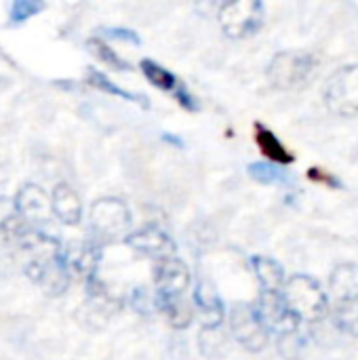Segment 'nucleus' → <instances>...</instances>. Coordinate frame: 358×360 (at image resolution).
<instances>
[{
    "label": "nucleus",
    "mask_w": 358,
    "mask_h": 360,
    "mask_svg": "<svg viewBox=\"0 0 358 360\" xmlns=\"http://www.w3.org/2000/svg\"><path fill=\"white\" fill-rule=\"evenodd\" d=\"M283 295L300 323H319L329 314V297L323 285L308 274L291 276L283 287Z\"/></svg>",
    "instance_id": "nucleus-1"
},
{
    "label": "nucleus",
    "mask_w": 358,
    "mask_h": 360,
    "mask_svg": "<svg viewBox=\"0 0 358 360\" xmlns=\"http://www.w3.org/2000/svg\"><path fill=\"white\" fill-rule=\"evenodd\" d=\"M89 224L99 245L114 243L131 234V211L120 198H99L89 211Z\"/></svg>",
    "instance_id": "nucleus-2"
},
{
    "label": "nucleus",
    "mask_w": 358,
    "mask_h": 360,
    "mask_svg": "<svg viewBox=\"0 0 358 360\" xmlns=\"http://www.w3.org/2000/svg\"><path fill=\"white\" fill-rule=\"evenodd\" d=\"M317 72V57L306 51L276 53L268 65V78L272 86L281 91L302 89Z\"/></svg>",
    "instance_id": "nucleus-3"
},
{
    "label": "nucleus",
    "mask_w": 358,
    "mask_h": 360,
    "mask_svg": "<svg viewBox=\"0 0 358 360\" xmlns=\"http://www.w3.org/2000/svg\"><path fill=\"white\" fill-rule=\"evenodd\" d=\"M217 17L230 38H249L264 25V4L260 0H228L219 6Z\"/></svg>",
    "instance_id": "nucleus-4"
},
{
    "label": "nucleus",
    "mask_w": 358,
    "mask_h": 360,
    "mask_svg": "<svg viewBox=\"0 0 358 360\" xmlns=\"http://www.w3.org/2000/svg\"><path fill=\"white\" fill-rule=\"evenodd\" d=\"M325 103L335 116H358V65H344L331 74L325 89Z\"/></svg>",
    "instance_id": "nucleus-5"
},
{
    "label": "nucleus",
    "mask_w": 358,
    "mask_h": 360,
    "mask_svg": "<svg viewBox=\"0 0 358 360\" xmlns=\"http://www.w3.org/2000/svg\"><path fill=\"white\" fill-rule=\"evenodd\" d=\"M230 333L249 352H262L270 342V329L251 304H236L230 310Z\"/></svg>",
    "instance_id": "nucleus-6"
},
{
    "label": "nucleus",
    "mask_w": 358,
    "mask_h": 360,
    "mask_svg": "<svg viewBox=\"0 0 358 360\" xmlns=\"http://www.w3.org/2000/svg\"><path fill=\"white\" fill-rule=\"evenodd\" d=\"M152 278H154V293L160 300L184 297L190 287V281H192L190 268L179 257H169V259L156 262Z\"/></svg>",
    "instance_id": "nucleus-7"
},
{
    "label": "nucleus",
    "mask_w": 358,
    "mask_h": 360,
    "mask_svg": "<svg viewBox=\"0 0 358 360\" xmlns=\"http://www.w3.org/2000/svg\"><path fill=\"white\" fill-rule=\"evenodd\" d=\"M15 202V213L17 217L27 224L30 228L36 224H44L51 219L53 215V200L51 196L44 192V188H40L38 184H25L19 188V192L13 198Z\"/></svg>",
    "instance_id": "nucleus-8"
},
{
    "label": "nucleus",
    "mask_w": 358,
    "mask_h": 360,
    "mask_svg": "<svg viewBox=\"0 0 358 360\" xmlns=\"http://www.w3.org/2000/svg\"><path fill=\"white\" fill-rule=\"evenodd\" d=\"M124 243H127V247H131L139 255L152 257L156 262L175 257V253H177L175 240L165 230H160L158 226H143V228L131 232L124 238Z\"/></svg>",
    "instance_id": "nucleus-9"
},
{
    "label": "nucleus",
    "mask_w": 358,
    "mask_h": 360,
    "mask_svg": "<svg viewBox=\"0 0 358 360\" xmlns=\"http://www.w3.org/2000/svg\"><path fill=\"white\" fill-rule=\"evenodd\" d=\"M264 325L274 331L276 335L279 333H285V331H293V329H300L302 323L293 316V312L289 310L287 302H285V295L281 291H262L260 293V300L255 304Z\"/></svg>",
    "instance_id": "nucleus-10"
},
{
    "label": "nucleus",
    "mask_w": 358,
    "mask_h": 360,
    "mask_svg": "<svg viewBox=\"0 0 358 360\" xmlns=\"http://www.w3.org/2000/svg\"><path fill=\"white\" fill-rule=\"evenodd\" d=\"M61 255H63V264L72 278L78 276V278L89 281L99 270L101 245L93 243V240H74L63 247Z\"/></svg>",
    "instance_id": "nucleus-11"
},
{
    "label": "nucleus",
    "mask_w": 358,
    "mask_h": 360,
    "mask_svg": "<svg viewBox=\"0 0 358 360\" xmlns=\"http://www.w3.org/2000/svg\"><path fill=\"white\" fill-rule=\"evenodd\" d=\"M194 310L203 321V329H217L224 321V302L215 287L200 281L194 289Z\"/></svg>",
    "instance_id": "nucleus-12"
},
{
    "label": "nucleus",
    "mask_w": 358,
    "mask_h": 360,
    "mask_svg": "<svg viewBox=\"0 0 358 360\" xmlns=\"http://www.w3.org/2000/svg\"><path fill=\"white\" fill-rule=\"evenodd\" d=\"M53 215L63 224V226H78L82 219V202L80 196L76 194L74 188H70L68 184H59L55 186L53 194Z\"/></svg>",
    "instance_id": "nucleus-13"
},
{
    "label": "nucleus",
    "mask_w": 358,
    "mask_h": 360,
    "mask_svg": "<svg viewBox=\"0 0 358 360\" xmlns=\"http://www.w3.org/2000/svg\"><path fill=\"white\" fill-rule=\"evenodd\" d=\"M255 141H257L262 154L268 158V162H274L281 167H287L293 162V154L283 146V141L274 135V131H270L262 122L255 124Z\"/></svg>",
    "instance_id": "nucleus-14"
},
{
    "label": "nucleus",
    "mask_w": 358,
    "mask_h": 360,
    "mask_svg": "<svg viewBox=\"0 0 358 360\" xmlns=\"http://www.w3.org/2000/svg\"><path fill=\"white\" fill-rule=\"evenodd\" d=\"M329 289L338 302L358 300V264H342L331 272Z\"/></svg>",
    "instance_id": "nucleus-15"
},
{
    "label": "nucleus",
    "mask_w": 358,
    "mask_h": 360,
    "mask_svg": "<svg viewBox=\"0 0 358 360\" xmlns=\"http://www.w3.org/2000/svg\"><path fill=\"white\" fill-rule=\"evenodd\" d=\"M253 264V272L260 281V285L264 287V291H281V287H285V270L283 266L266 255H255L251 257Z\"/></svg>",
    "instance_id": "nucleus-16"
},
{
    "label": "nucleus",
    "mask_w": 358,
    "mask_h": 360,
    "mask_svg": "<svg viewBox=\"0 0 358 360\" xmlns=\"http://www.w3.org/2000/svg\"><path fill=\"white\" fill-rule=\"evenodd\" d=\"M156 308L167 316L169 325L175 329H188L192 325L194 306L186 302V297H171V300L156 297Z\"/></svg>",
    "instance_id": "nucleus-17"
},
{
    "label": "nucleus",
    "mask_w": 358,
    "mask_h": 360,
    "mask_svg": "<svg viewBox=\"0 0 358 360\" xmlns=\"http://www.w3.org/2000/svg\"><path fill=\"white\" fill-rule=\"evenodd\" d=\"M139 70L143 72V76H146L156 89H160V91H165V93H171V95H173V93L184 84L171 70H167L165 65H160V63L154 61V59H141Z\"/></svg>",
    "instance_id": "nucleus-18"
},
{
    "label": "nucleus",
    "mask_w": 358,
    "mask_h": 360,
    "mask_svg": "<svg viewBox=\"0 0 358 360\" xmlns=\"http://www.w3.org/2000/svg\"><path fill=\"white\" fill-rule=\"evenodd\" d=\"M333 325L350 335V338H358V300H342L335 302L333 308Z\"/></svg>",
    "instance_id": "nucleus-19"
},
{
    "label": "nucleus",
    "mask_w": 358,
    "mask_h": 360,
    "mask_svg": "<svg viewBox=\"0 0 358 360\" xmlns=\"http://www.w3.org/2000/svg\"><path fill=\"white\" fill-rule=\"evenodd\" d=\"M249 175L264 186L289 181V173L281 165H274V162H253V165H249Z\"/></svg>",
    "instance_id": "nucleus-20"
},
{
    "label": "nucleus",
    "mask_w": 358,
    "mask_h": 360,
    "mask_svg": "<svg viewBox=\"0 0 358 360\" xmlns=\"http://www.w3.org/2000/svg\"><path fill=\"white\" fill-rule=\"evenodd\" d=\"M200 352L205 356H224L228 352V335L224 333L222 327L217 329H203L200 331V340H198Z\"/></svg>",
    "instance_id": "nucleus-21"
},
{
    "label": "nucleus",
    "mask_w": 358,
    "mask_h": 360,
    "mask_svg": "<svg viewBox=\"0 0 358 360\" xmlns=\"http://www.w3.org/2000/svg\"><path fill=\"white\" fill-rule=\"evenodd\" d=\"M276 346H279V352H281L285 359L295 360L300 356V352L304 350V346H306V338L302 335L300 329L285 331V333H279V335H276Z\"/></svg>",
    "instance_id": "nucleus-22"
},
{
    "label": "nucleus",
    "mask_w": 358,
    "mask_h": 360,
    "mask_svg": "<svg viewBox=\"0 0 358 360\" xmlns=\"http://www.w3.org/2000/svg\"><path fill=\"white\" fill-rule=\"evenodd\" d=\"M89 78H91V82L97 86V89H101V91H108V93H112V95H116V97H122V99H129V101H135V103H141V105H148L146 101V97H141V95H135V93H129V91H124V89H120V86H116L108 76H103L101 72H95V70H91L89 72Z\"/></svg>",
    "instance_id": "nucleus-23"
},
{
    "label": "nucleus",
    "mask_w": 358,
    "mask_h": 360,
    "mask_svg": "<svg viewBox=\"0 0 358 360\" xmlns=\"http://www.w3.org/2000/svg\"><path fill=\"white\" fill-rule=\"evenodd\" d=\"M89 46L93 49V55H97L103 63H108V65H112L114 70H131V65L120 57V55H116L103 40H99V38H91L89 40Z\"/></svg>",
    "instance_id": "nucleus-24"
},
{
    "label": "nucleus",
    "mask_w": 358,
    "mask_h": 360,
    "mask_svg": "<svg viewBox=\"0 0 358 360\" xmlns=\"http://www.w3.org/2000/svg\"><path fill=\"white\" fill-rule=\"evenodd\" d=\"M173 97H175V101H177L184 110H188V112H198V110H200L198 99L190 93V89H188L186 84H181V86L173 93Z\"/></svg>",
    "instance_id": "nucleus-25"
},
{
    "label": "nucleus",
    "mask_w": 358,
    "mask_h": 360,
    "mask_svg": "<svg viewBox=\"0 0 358 360\" xmlns=\"http://www.w3.org/2000/svg\"><path fill=\"white\" fill-rule=\"evenodd\" d=\"M308 175H310V179H312V181H321V184H327V186H331V188H342V181H340L335 175L327 173L325 169L312 167Z\"/></svg>",
    "instance_id": "nucleus-26"
}]
</instances>
